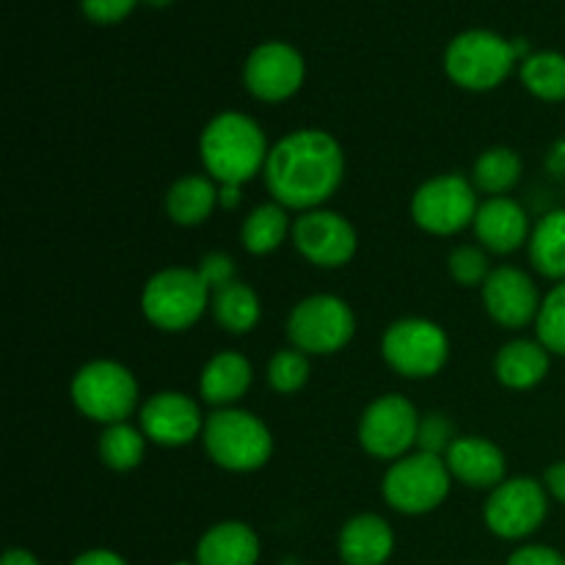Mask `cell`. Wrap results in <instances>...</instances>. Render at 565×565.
Wrapping results in <instances>:
<instances>
[{
  "mask_svg": "<svg viewBox=\"0 0 565 565\" xmlns=\"http://www.w3.org/2000/svg\"><path fill=\"white\" fill-rule=\"evenodd\" d=\"M196 270L202 274V279L207 281L210 292L218 290V287H224V285H230V281H235V259H232L230 254H221V252L207 254Z\"/></svg>",
  "mask_w": 565,
  "mask_h": 565,
  "instance_id": "obj_35",
  "label": "cell"
},
{
  "mask_svg": "<svg viewBox=\"0 0 565 565\" xmlns=\"http://www.w3.org/2000/svg\"><path fill=\"white\" fill-rule=\"evenodd\" d=\"M259 539L248 524L221 522L202 535L196 565H257Z\"/></svg>",
  "mask_w": 565,
  "mask_h": 565,
  "instance_id": "obj_21",
  "label": "cell"
},
{
  "mask_svg": "<svg viewBox=\"0 0 565 565\" xmlns=\"http://www.w3.org/2000/svg\"><path fill=\"white\" fill-rule=\"evenodd\" d=\"M530 263L541 276L565 281V210H552L530 235Z\"/></svg>",
  "mask_w": 565,
  "mask_h": 565,
  "instance_id": "obj_25",
  "label": "cell"
},
{
  "mask_svg": "<svg viewBox=\"0 0 565 565\" xmlns=\"http://www.w3.org/2000/svg\"><path fill=\"white\" fill-rule=\"evenodd\" d=\"M546 171L555 177H565V138H557L555 143L550 147V152H546Z\"/></svg>",
  "mask_w": 565,
  "mask_h": 565,
  "instance_id": "obj_39",
  "label": "cell"
},
{
  "mask_svg": "<svg viewBox=\"0 0 565 565\" xmlns=\"http://www.w3.org/2000/svg\"><path fill=\"white\" fill-rule=\"evenodd\" d=\"M356 334L353 309L337 296H309L292 307L287 337L292 348L307 356H329L342 351Z\"/></svg>",
  "mask_w": 565,
  "mask_h": 565,
  "instance_id": "obj_9",
  "label": "cell"
},
{
  "mask_svg": "<svg viewBox=\"0 0 565 565\" xmlns=\"http://www.w3.org/2000/svg\"><path fill=\"white\" fill-rule=\"evenodd\" d=\"M265 188L285 210H320L342 185L345 154L331 132L303 127L270 147Z\"/></svg>",
  "mask_w": 565,
  "mask_h": 565,
  "instance_id": "obj_1",
  "label": "cell"
},
{
  "mask_svg": "<svg viewBox=\"0 0 565 565\" xmlns=\"http://www.w3.org/2000/svg\"><path fill=\"white\" fill-rule=\"evenodd\" d=\"M309 381V356L307 353L296 351H279L274 353L268 364V384L270 390L279 392V395H296L298 390H303Z\"/></svg>",
  "mask_w": 565,
  "mask_h": 565,
  "instance_id": "obj_31",
  "label": "cell"
},
{
  "mask_svg": "<svg viewBox=\"0 0 565 565\" xmlns=\"http://www.w3.org/2000/svg\"><path fill=\"white\" fill-rule=\"evenodd\" d=\"M72 565H127V563L110 550H92V552H86V555L75 557Z\"/></svg>",
  "mask_w": 565,
  "mask_h": 565,
  "instance_id": "obj_38",
  "label": "cell"
},
{
  "mask_svg": "<svg viewBox=\"0 0 565 565\" xmlns=\"http://www.w3.org/2000/svg\"><path fill=\"white\" fill-rule=\"evenodd\" d=\"M204 450L226 472H257L274 456L268 425L243 408H218L204 419Z\"/></svg>",
  "mask_w": 565,
  "mask_h": 565,
  "instance_id": "obj_3",
  "label": "cell"
},
{
  "mask_svg": "<svg viewBox=\"0 0 565 565\" xmlns=\"http://www.w3.org/2000/svg\"><path fill=\"white\" fill-rule=\"evenodd\" d=\"M303 75H307V66H303L301 53L285 42L259 44L243 66V83L263 103L290 99L303 86Z\"/></svg>",
  "mask_w": 565,
  "mask_h": 565,
  "instance_id": "obj_14",
  "label": "cell"
},
{
  "mask_svg": "<svg viewBox=\"0 0 565 565\" xmlns=\"http://www.w3.org/2000/svg\"><path fill=\"white\" fill-rule=\"evenodd\" d=\"M141 430L160 447H185L204 430L199 403L182 392H158L141 406Z\"/></svg>",
  "mask_w": 565,
  "mask_h": 565,
  "instance_id": "obj_15",
  "label": "cell"
},
{
  "mask_svg": "<svg viewBox=\"0 0 565 565\" xmlns=\"http://www.w3.org/2000/svg\"><path fill=\"white\" fill-rule=\"evenodd\" d=\"M287 230H290V218H287V210L281 204L268 202L254 207L252 213L246 215L241 230V241L246 246L248 254H263L276 252V248L285 243Z\"/></svg>",
  "mask_w": 565,
  "mask_h": 565,
  "instance_id": "obj_26",
  "label": "cell"
},
{
  "mask_svg": "<svg viewBox=\"0 0 565 565\" xmlns=\"http://www.w3.org/2000/svg\"><path fill=\"white\" fill-rule=\"evenodd\" d=\"M419 412L403 395H384L370 403L359 423V445L381 461H401L417 447Z\"/></svg>",
  "mask_w": 565,
  "mask_h": 565,
  "instance_id": "obj_11",
  "label": "cell"
},
{
  "mask_svg": "<svg viewBox=\"0 0 565 565\" xmlns=\"http://www.w3.org/2000/svg\"><path fill=\"white\" fill-rule=\"evenodd\" d=\"M210 312H213L215 323L230 334H248L254 326L259 323V298L246 281H230V285L218 287L210 296Z\"/></svg>",
  "mask_w": 565,
  "mask_h": 565,
  "instance_id": "obj_24",
  "label": "cell"
},
{
  "mask_svg": "<svg viewBox=\"0 0 565 565\" xmlns=\"http://www.w3.org/2000/svg\"><path fill=\"white\" fill-rule=\"evenodd\" d=\"M143 3L154 6V9H166V6H169V3H171V0H143Z\"/></svg>",
  "mask_w": 565,
  "mask_h": 565,
  "instance_id": "obj_42",
  "label": "cell"
},
{
  "mask_svg": "<svg viewBox=\"0 0 565 565\" xmlns=\"http://www.w3.org/2000/svg\"><path fill=\"white\" fill-rule=\"evenodd\" d=\"M210 287L193 268H166L143 285V318L160 331H185L210 309Z\"/></svg>",
  "mask_w": 565,
  "mask_h": 565,
  "instance_id": "obj_4",
  "label": "cell"
},
{
  "mask_svg": "<svg viewBox=\"0 0 565 565\" xmlns=\"http://www.w3.org/2000/svg\"><path fill=\"white\" fill-rule=\"evenodd\" d=\"M546 511H550V491L544 483L533 478H511L491 489L483 516L491 533L519 541L533 535L544 524Z\"/></svg>",
  "mask_w": 565,
  "mask_h": 565,
  "instance_id": "obj_12",
  "label": "cell"
},
{
  "mask_svg": "<svg viewBox=\"0 0 565 565\" xmlns=\"http://www.w3.org/2000/svg\"><path fill=\"white\" fill-rule=\"evenodd\" d=\"M475 188L489 196H505L522 180V158L511 147H491L478 158L472 171Z\"/></svg>",
  "mask_w": 565,
  "mask_h": 565,
  "instance_id": "obj_27",
  "label": "cell"
},
{
  "mask_svg": "<svg viewBox=\"0 0 565 565\" xmlns=\"http://www.w3.org/2000/svg\"><path fill=\"white\" fill-rule=\"evenodd\" d=\"M3 565H39V561L25 550H9L3 557Z\"/></svg>",
  "mask_w": 565,
  "mask_h": 565,
  "instance_id": "obj_41",
  "label": "cell"
},
{
  "mask_svg": "<svg viewBox=\"0 0 565 565\" xmlns=\"http://www.w3.org/2000/svg\"><path fill=\"white\" fill-rule=\"evenodd\" d=\"M281 565H298V563H296V561H285Z\"/></svg>",
  "mask_w": 565,
  "mask_h": 565,
  "instance_id": "obj_43",
  "label": "cell"
},
{
  "mask_svg": "<svg viewBox=\"0 0 565 565\" xmlns=\"http://www.w3.org/2000/svg\"><path fill=\"white\" fill-rule=\"evenodd\" d=\"M508 565H565V557L552 546H524L513 552Z\"/></svg>",
  "mask_w": 565,
  "mask_h": 565,
  "instance_id": "obj_36",
  "label": "cell"
},
{
  "mask_svg": "<svg viewBox=\"0 0 565 565\" xmlns=\"http://www.w3.org/2000/svg\"><path fill=\"white\" fill-rule=\"evenodd\" d=\"M292 243L307 263L318 268H342L356 257L359 235L345 215L334 210H309L292 224Z\"/></svg>",
  "mask_w": 565,
  "mask_h": 565,
  "instance_id": "obj_13",
  "label": "cell"
},
{
  "mask_svg": "<svg viewBox=\"0 0 565 565\" xmlns=\"http://www.w3.org/2000/svg\"><path fill=\"white\" fill-rule=\"evenodd\" d=\"M544 298L539 296V287L524 270L497 268L483 285V307L489 318L502 329H524L535 323Z\"/></svg>",
  "mask_w": 565,
  "mask_h": 565,
  "instance_id": "obj_16",
  "label": "cell"
},
{
  "mask_svg": "<svg viewBox=\"0 0 565 565\" xmlns=\"http://www.w3.org/2000/svg\"><path fill=\"white\" fill-rule=\"evenodd\" d=\"M381 353L384 362L403 379H434L450 359V340L434 320L403 318L386 329Z\"/></svg>",
  "mask_w": 565,
  "mask_h": 565,
  "instance_id": "obj_7",
  "label": "cell"
},
{
  "mask_svg": "<svg viewBox=\"0 0 565 565\" xmlns=\"http://www.w3.org/2000/svg\"><path fill=\"white\" fill-rule=\"evenodd\" d=\"M199 154L218 185H246L263 174L268 163V138L263 127L246 114L224 110L213 116L199 138Z\"/></svg>",
  "mask_w": 565,
  "mask_h": 565,
  "instance_id": "obj_2",
  "label": "cell"
},
{
  "mask_svg": "<svg viewBox=\"0 0 565 565\" xmlns=\"http://www.w3.org/2000/svg\"><path fill=\"white\" fill-rule=\"evenodd\" d=\"M522 83L533 97L544 103H563L565 99V55L552 53H533L527 61H522Z\"/></svg>",
  "mask_w": 565,
  "mask_h": 565,
  "instance_id": "obj_29",
  "label": "cell"
},
{
  "mask_svg": "<svg viewBox=\"0 0 565 565\" xmlns=\"http://www.w3.org/2000/svg\"><path fill=\"white\" fill-rule=\"evenodd\" d=\"M218 204L224 210H235L241 204V185H221Z\"/></svg>",
  "mask_w": 565,
  "mask_h": 565,
  "instance_id": "obj_40",
  "label": "cell"
},
{
  "mask_svg": "<svg viewBox=\"0 0 565 565\" xmlns=\"http://www.w3.org/2000/svg\"><path fill=\"white\" fill-rule=\"evenodd\" d=\"M252 381V362L243 353L221 351L204 364L202 375H199V395L215 408H232L246 395Z\"/></svg>",
  "mask_w": 565,
  "mask_h": 565,
  "instance_id": "obj_19",
  "label": "cell"
},
{
  "mask_svg": "<svg viewBox=\"0 0 565 565\" xmlns=\"http://www.w3.org/2000/svg\"><path fill=\"white\" fill-rule=\"evenodd\" d=\"M475 235L480 246L491 254H513L530 243V218L519 202L511 196H491L486 199L475 215Z\"/></svg>",
  "mask_w": 565,
  "mask_h": 565,
  "instance_id": "obj_17",
  "label": "cell"
},
{
  "mask_svg": "<svg viewBox=\"0 0 565 565\" xmlns=\"http://www.w3.org/2000/svg\"><path fill=\"white\" fill-rule=\"evenodd\" d=\"M221 188L213 177H182L166 193V213L180 226H199L218 207Z\"/></svg>",
  "mask_w": 565,
  "mask_h": 565,
  "instance_id": "obj_23",
  "label": "cell"
},
{
  "mask_svg": "<svg viewBox=\"0 0 565 565\" xmlns=\"http://www.w3.org/2000/svg\"><path fill=\"white\" fill-rule=\"evenodd\" d=\"M395 550L390 522L375 513H362L345 522L340 533V555L345 565H384Z\"/></svg>",
  "mask_w": 565,
  "mask_h": 565,
  "instance_id": "obj_20",
  "label": "cell"
},
{
  "mask_svg": "<svg viewBox=\"0 0 565 565\" xmlns=\"http://www.w3.org/2000/svg\"><path fill=\"white\" fill-rule=\"evenodd\" d=\"M147 456V436L141 428H132L130 423L105 425L99 436V458L114 472H130Z\"/></svg>",
  "mask_w": 565,
  "mask_h": 565,
  "instance_id": "obj_28",
  "label": "cell"
},
{
  "mask_svg": "<svg viewBox=\"0 0 565 565\" xmlns=\"http://www.w3.org/2000/svg\"><path fill=\"white\" fill-rule=\"evenodd\" d=\"M478 188L461 174H441L423 182L412 196V218L428 235H458L475 224Z\"/></svg>",
  "mask_w": 565,
  "mask_h": 565,
  "instance_id": "obj_10",
  "label": "cell"
},
{
  "mask_svg": "<svg viewBox=\"0 0 565 565\" xmlns=\"http://www.w3.org/2000/svg\"><path fill=\"white\" fill-rule=\"evenodd\" d=\"M450 276L461 287H483L491 276L489 257L478 246H458L450 254Z\"/></svg>",
  "mask_w": 565,
  "mask_h": 565,
  "instance_id": "obj_32",
  "label": "cell"
},
{
  "mask_svg": "<svg viewBox=\"0 0 565 565\" xmlns=\"http://www.w3.org/2000/svg\"><path fill=\"white\" fill-rule=\"evenodd\" d=\"M445 461L452 478L472 489H497L505 480V452L483 436H458Z\"/></svg>",
  "mask_w": 565,
  "mask_h": 565,
  "instance_id": "obj_18",
  "label": "cell"
},
{
  "mask_svg": "<svg viewBox=\"0 0 565 565\" xmlns=\"http://www.w3.org/2000/svg\"><path fill=\"white\" fill-rule=\"evenodd\" d=\"M138 0H81L83 14L92 22H99V25H110V22H119L136 9Z\"/></svg>",
  "mask_w": 565,
  "mask_h": 565,
  "instance_id": "obj_34",
  "label": "cell"
},
{
  "mask_svg": "<svg viewBox=\"0 0 565 565\" xmlns=\"http://www.w3.org/2000/svg\"><path fill=\"white\" fill-rule=\"evenodd\" d=\"M70 395L77 412L94 423H127L138 406V381L125 364L97 359L77 370Z\"/></svg>",
  "mask_w": 565,
  "mask_h": 565,
  "instance_id": "obj_5",
  "label": "cell"
},
{
  "mask_svg": "<svg viewBox=\"0 0 565 565\" xmlns=\"http://www.w3.org/2000/svg\"><path fill=\"white\" fill-rule=\"evenodd\" d=\"M452 486V475L447 461L428 452H412L392 463L384 475V500L406 516H423L436 511L447 500Z\"/></svg>",
  "mask_w": 565,
  "mask_h": 565,
  "instance_id": "obj_6",
  "label": "cell"
},
{
  "mask_svg": "<svg viewBox=\"0 0 565 565\" xmlns=\"http://www.w3.org/2000/svg\"><path fill=\"white\" fill-rule=\"evenodd\" d=\"M552 353L539 340H513L500 348L494 359L497 381L508 390H535L550 373Z\"/></svg>",
  "mask_w": 565,
  "mask_h": 565,
  "instance_id": "obj_22",
  "label": "cell"
},
{
  "mask_svg": "<svg viewBox=\"0 0 565 565\" xmlns=\"http://www.w3.org/2000/svg\"><path fill=\"white\" fill-rule=\"evenodd\" d=\"M544 486H546V491H550V494L555 497L557 502H563V505H565V461L552 463V467L546 469Z\"/></svg>",
  "mask_w": 565,
  "mask_h": 565,
  "instance_id": "obj_37",
  "label": "cell"
},
{
  "mask_svg": "<svg viewBox=\"0 0 565 565\" xmlns=\"http://www.w3.org/2000/svg\"><path fill=\"white\" fill-rule=\"evenodd\" d=\"M456 428H452L450 419L445 414H425L419 419V430H417V450L428 452V456H439L445 458L447 450L456 441Z\"/></svg>",
  "mask_w": 565,
  "mask_h": 565,
  "instance_id": "obj_33",
  "label": "cell"
},
{
  "mask_svg": "<svg viewBox=\"0 0 565 565\" xmlns=\"http://www.w3.org/2000/svg\"><path fill=\"white\" fill-rule=\"evenodd\" d=\"M174 565H193V563H174Z\"/></svg>",
  "mask_w": 565,
  "mask_h": 565,
  "instance_id": "obj_44",
  "label": "cell"
},
{
  "mask_svg": "<svg viewBox=\"0 0 565 565\" xmlns=\"http://www.w3.org/2000/svg\"><path fill=\"white\" fill-rule=\"evenodd\" d=\"M516 53L508 39L491 31H467L450 42L445 70L456 86L469 92H491L511 75Z\"/></svg>",
  "mask_w": 565,
  "mask_h": 565,
  "instance_id": "obj_8",
  "label": "cell"
},
{
  "mask_svg": "<svg viewBox=\"0 0 565 565\" xmlns=\"http://www.w3.org/2000/svg\"><path fill=\"white\" fill-rule=\"evenodd\" d=\"M539 342L555 356H565V281H557L544 296L535 318Z\"/></svg>",
  "mask_w": 565,
  "mask_h": 565,
  "instance_id": "obj_30",
  "label": "cell"
}]
</instances>
